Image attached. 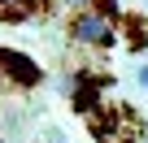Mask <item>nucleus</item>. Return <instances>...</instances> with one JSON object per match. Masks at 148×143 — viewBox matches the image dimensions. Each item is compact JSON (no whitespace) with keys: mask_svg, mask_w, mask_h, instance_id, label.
I'll list each match as a JSON object with an SVG mask.
<instances>
[{"mask_svg":"<svg viewBox=\"0 0 148 143\" xmlns=\"http://www.w3.org/2000/svg\"><path fill=\"white\" fill-rule=\"evenodd\" d=\"M70 39L83 43V48H113L118 43V22L100 9H83L70 22Z\"/></svg>","mask_w":148,"mask_h":143,"instance_id":"nucleus-1","label":"nucleus"},{"mask_svg":"<svg viewBox=\"0 0 148 143\" xmlns=\"http://www.w3.org/2000/svg\"><path fill=\"white\" fill-rule=\"evenodd\" d=\"M0 83H13V87H39V83H44V69H39L31 56L13 52V48H0Z\"/></svg>","mask_w":148,"mask_h":143,"instance_id":"nucleus-2","label":"nucleus"},{"mask_svg":"<svg viewBox=\"0 0 148 143\" xmlns=\"http://www.w3.org/2000/svg\"><path fill=\"white\" fill-rule=\"evenodd\" d=\"M35 13H44V0H0V18L5 22H22Z\"/></svg>","mask_w":148,"mask_h":143,"instance_id":"nucleus-3","label":"nucleus"},{"mask_svg":"<svg viewBox=\"0 0 148 143\" xmlns=\"http://www.w3.org/2000/svg\"><path fill=\"white\" fill-rule=\"evenodd\" d=\"M74 83H79V74H74V69H70V74H57V91H61L65 100L74 96Z\"/></svg>","mask_w":148,"mask_h":143,"instance_id":"nucleus-4","label":"nucleus"},{"mask_svg":"<svg viewBox=\"0 0 148 143\" xmlns=\"http://www.w3.org/2000/svg\"><path fill=\"white\" fill-rule=\"evenodd\" d=\"M61 5H65V9H74V13H83V9H96L100 0H61Z\"/></svg>","mask_w":148,"mask_h":143,"instance_id":"nucleus-5","label":"nucleus"},{"mask_svg":"<svg viewBox=\"0 0 148 143\" xmlns=\"http://www.w3.org/2000/svg\"><path fill=\"white\" fill-rule=\"evenodd\" d=\"M139 87H144V91H148V65H144V69H139Z\"/></svg>","mask_w":148,"mask_h":143,"instance_id":"nucleus-6","label":"nucleus"},{"mask_svg":"<svg viewBox=\"0 0 148 143\" xmlns=\"http://www.w3.org/2000/svg\"><path fill=\"white\" fill-rule=\"evenodd\" d=\"M57 143H65V139H57Z\"/></svg>","mask_w":148,"mask_h":143,"instance_id":"nucleus-7","label":"nucleus"},{"mask_svg":"<svg viewBox=\"0 0 148 143\" xmlns=\"http://www.w3.org/2000/svg\"><path fill=\"white\" fill-rule=\"evenodd\" d=\"M0 143H5V139H0Z\"/></svg>","mask_w":148,"mask_h":143,"instance_id":"nucleus-8","label":"nucleus"}]
</instances>
